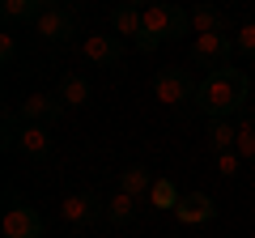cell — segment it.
<instances>
[{
    "label": "cell",
    "mask_w": 255,
    "mask_h": 238,
    "mask_svg": "<svg viewBox=\"0 0 255 238\" xmlns=\"http://www.w3.org/2000/svg\"><path fill=\"white\" fill-rule=\"evenodd\" d=\"M200 102H204V111H213L217 119H226L230 111H238L247 102V77L234 73V68H217V73L204 81Z\"/></svg>",
    "instance_id": "cell-1"
},
{
    "label": "cell",
    "mask_w": 255,
    "mask_h": 238,
    "mask_svg": "<svg viewBox=\"0 0 255 238\" xmlns=\"http://www.w3.org/2000/svg\"><path fill=\"white\" fill-rule=\"evenodd\" d=\"M140 17H145V34H140V47H157L162 43V38H170V34H179L183 26H187V17H183V13H174V9H166V4H145V9H140Z\"/></svg>",
    "instance_id": "cell-2"
},
{
    "label": "cell",
    "mask_w": 255,
    "mask_h": 238,
    "mask_svg": "<svg viewBox=\"0 0 255 238\" xmlns=\"http://www.w3.org/2000/svg\"><path fill=\"white\" fill-rule=\"evenodd\" d=\"M0 230H4V238H43V226H38V217L26 209V204H13V209H4Z\"/></svg>",
    "instance_id": "cell-3"
},
{
    "label": "cell",
    "mask_w": 255,
    "mask_h": 238,
    "mask_svg": "<svg viewBox=\"0 0 255 238\" xmlns=\"http://www.w3.org/2000/svg\"><path fill=\"white\" fill-rule=\"evenodd\" d=\"M153 98L162 102V107L174 111V107H183V102L191 98V81H187L183 73H162V77L153 81Z\"/></svg>",
    "instance_id": "cell-4"
},
{
    "label": "cell",
    "mask_w": 255,
    "mask_h": 238,
    "mask_svg": "<svg viewBox=\"0 0 255 238\" xmlns=\"http://www.w3.org/2000/svg\"><path fill=\"white\" fill-rule=\"evenodd\" d=\"M174 221L179 226H204V221L213 217V200L204 192H191V196H179V204H174Z\"/></svg>",
    "instance_id": "cell-5"
},
{
    "label": "cell",
    "mask_w": 255,
    "mask_h": 238,
    "mask_svg": "<svg viewBox=\"0 0 255 238\" xmlns=\"http://www.w3.org/2000/svg\"><path fill=\"white\" fill-rule=\"evenodd\" d=\"M191 51H196L200 64H226L230 38H226V34H196V38H191Z\"/></svg>",
    "instance_id": "cell-6"
},
{
    "label": "cell",
    "mask_w": 255,
    "mask_h": 238,
    "mask_svg": "<svg viewBox=\"0 0 255 238\" xmlns=\"http://www.w3.org/2000/svg\"><path fill=\"white\" fill-rule=\"evenodd\" d=\"M34 34L47 38V43L64 38V34H68V13H64V9H38L34 13Z\"/></svg>",
    "instance_id": "cell-7"
},
{
    "label": "cell",
    "mask_w": 255,
    "mask_h": 238,
    "mask_svg": "<svg viewBox=\"0 0 255 238\" xmlns=\"http://www.w3.org/2000/svg\"><path fill=\"white\" fill-rule=\"evenodd\" d=\"M111 26H115V34L136 38V43H140V34H145V17H140V9H132V4H119L115 17H111Z\"/></svg>",
    "instance_id": "cell-8"
},
{
    "label": "cell",
    "mask_w": 255,
    "mask_h": 238,
    "mask_svg": "<svg viewBox=\"0 0 255 238\" xmlns=\"http://www.w3.org/2000/svg\"><path fill=\"white\" fill-rule=\"evenodd\" d=\"M81 55H85V60H94V64H107V60H115V55H119V47H115V38H111V34H85L81 38Z\"/></svg>",
    "instance_id": "cell-9"
},
{
    "label": "cell",
    "mask_w": 255,
    "mask_h": 238,
    "mask_svg": "<svg viewBox=\"0 0 255 238\" xmlns=\"http://www.w3.org/2000/svg\"><path fill=\"white\" fill-rule=\"evenodd\" d=\"M94 217V200L90 196H64L60 200V221H68V226H85V221Z\"/></svg>",
    "instance_id": "cell-10"
},
{
    "label": "cell",
    "mask_w": 255,
    "mask_h": 238,
    "mask_svg": "<svg viewBox=\"0 0 255 238\" xmlns=\"http://www.w3.org/2000/svg\"><path fill=\"white\" fill-rule=\"evenodd\" d=\"M17 149H21V153H30V157H43L47 149H51V136H47L43 123H26L21 136H17Z\"/></svg>",
    "instance_id": "cell-11"
},
{
    "label": "cell",
    "mask_w": 255,
    "mask_h": 238,
    "mask_svg": "<svg viewBox=\"0 0 255 238\" xmlns=\"http://www.w3.org/2000/svg\"><path fill=\"white\" fill-rule=\"evenodd\" d=\"M187 30L191 34H221L226 30V17L217 9H191L187 13Z\"/></svg>",
    "instance_id": "cell-12"
},
{
    "label": "cell",
    "mask_w": 255,
    "mask_h": 238,
    "mask_svg": "<svg viewBox=\"0 0 255 238\" xmlns=\"http://www.w3.org/2000/svg\"><path fill=\"white\" fill-rule=\"evenodd\" d=\"M149 187H153V174H149V170H140V166H128V170L119 174V192L136 196V200H145V196H149Z\"/></svg>",
    "instance_id": "cell-13"
},
{
    "label": "cell",
    "mask_w": 255,
    "mask_h": 238,
    "mask_svg": "<svg viewBox=\"0 0 255 238\" xmlns=\"http://www.w3.org/2000/svg\"><path fill=\"white\" fill-rule=\"evenodd\" d=\"M60 102L68 111H77V107H85V102H90V81H85V77H64V85H60Z\"/></svg>",
    "instance_id": "cell-14"
},
{
    "label": "cell",
    "mask_w": 255,
    "mask_h": 238,
    "mask_svg": "<svg viewBox=\"0 0 255 238\" xmlns=\"http://www.w3.org/2000/svg\"><path fill=\"white\" fill-rule=\"evenodd\" d=\"M238 140V123H230V119H213V128H209V145L213 153H230Z\"/></svg>",
    "instance_id": "cell-15"
},
{
    "label": "cell",
    "mask_w": 255,
    "mask_h": 238,
    "mask_svg": "<svg viewBox=\"0 0 255 238\" xmlns=\"http://www.w3.org/2000/svg\"><path fill=\"white\" fill-rule=\"evenodd\" d=\"M145 204H153L157 213H170L174 204H179V192H174V183H170V179H153V187H149Z\"/></svg>",
    "instance_id": "cell-16"
},
{
    "label": "cell",
    "mask_w": 255,
    "mask_h": 238,
    "mask_svg": "<svg viewBox=\"0 0 255 238\" xmlns=\"http://www.w3.org/2000/svg\"><path fill=\"white\" fill-rule=\"evenodd\" d=\"M234 153L243 162H255V123L251 119H238V140H234Z\"/></svg>",
    "instance_id": "cell-17"
},
{
    "label": "cell",
    "mask_w": 255,
    "mask_h": 238,
    "mask_svg": "<svg viewBox=\"0 0 255 238\" xmlns=\"http://www.w3.org/2000/svg\"><path fill=\"white\" fill-rule=\"evenodd\" d=\"M136 196H128V192H115V196H111V200H107V217L111 221H128V217H132V213H136Z\"/></svg>",
    "instance_id": "cell-18"
},
{
    "label": "cell",
    "mask_w": 255,
    "mask_h": 238,
    "mask_svg": "<svg viewBox=\"0 0 255 238\" xmlns=\"http://www.w3.org/2000/svg\"><path fill=\"white\" fill-rule=\"evenodd\" d=\"M55 111V102L47 98V94H26V102H21V115L34 123V119H43V115H51Z\"/></svg>",
    "instance_id": "cell-19"
},
{
    "label": "cell",
    "mask_w": 255,
    "mask_h": 238,
    "mask_svg": "<svg viewBox=\"0 0 255 238\" xmlns=\"http://www.w3.org/2000/svg\"><path fill=\"white\" fill-rule=\"evenodd\" d=\"M26 13H38L34 0H4V17H9V21H21Z\"/></svg>",
    "instance_id": "cell-20"
},
{
    "label": "cell",
    "mask_w": 255,
    "mask_h": 238,
    "mask_svg": "<svg viewBox=\"0 0 255 238\" xmlns=\"http://www.w3.org/2000/svg\"><path fill=\"white\" fill-rule=\"evenodd\" d=\"M238 166H243V157H238L234 149H230V153H217V174H221V179H234Z\"/></svg>",
    "instance_id": "cell-21"
},
{
    "label": "cell",
    "mask_w": 255,
    "mask_h": 238,
    "mask_svg": "<svg viewBox=\"0 0 255 238\" xmlns=\"http://www.w3.org/2000/svg\"><path fill=\"white\" fill-rule=\"evenodd\" d=\"M0 60H4V64L17 60V38H13V30H0Z\"/></svg>",
    "instance_id": "cell-22"
},
{
    "label": "cell",
    "mask_w": 255,
    "mask_h": 238,
    "mask_svg": "<svg viewBox=\"0 0 255 238\" xmlns=\"http://www.w3.org/2000/svg\"><path fill=\"white\" fill-rule=\"evenodd\" d=\"M234 43L243 47V51H255V21H243V26L234 30Z\"/></svg>",
    "instance_id": "cell-23"
},
{
    "label": "cell",
    "mask_w": 255,
    "mask_h": 238,
    "mask_svg": "<svg viewBox=\"0 0 255 238\" xmlns=\"http://www.w3.org/2000/svg\"><path fill=\"white\" fill-rule=\"evenodd\" d=\"M38 9H60V0H34Z\"/></svg>",
    "instance_id": "cell-24"
},
{
    "label": "cell",
    "mask_w": 255,
    "mask_h": 238,
    "mask_svg": "<svg viewBox=\"0 0 255 238\" xmlns=\"http://www.w3.org/2000/svg\"><path fill=\"white\" fill-rule=\"evenodd\" d=\"M124 4H132V9H145V4H153V0H124Z\"/></svg>",
    "instance_id": "cell-25"
}]
</instances>
